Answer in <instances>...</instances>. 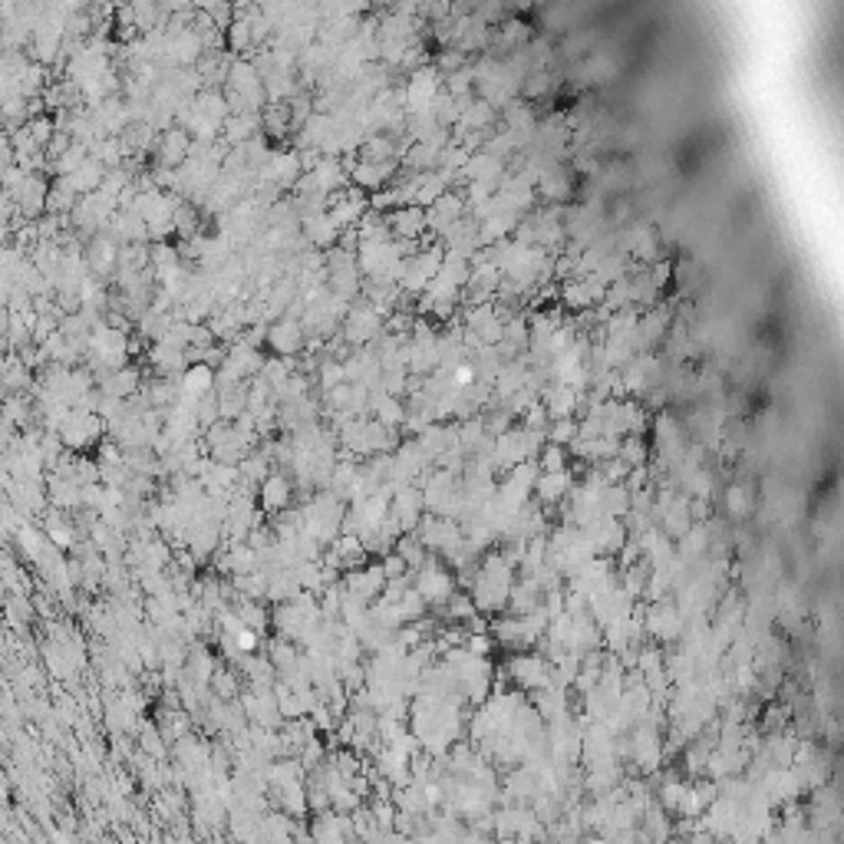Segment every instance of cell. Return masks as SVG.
<instances>
[{"label": "cell", "instance_id": "8992f818", "mask_svg": "<svg viewBox=\"0 0 844 844\" xmlns=\"http://www.w3.org/2000/svg\"><path fill=\"white\" fill-rule=\"evenodd\" d=\"M439 93H442V76H439V70L432 63H422V67L409 73V80L403 83V110H406V116L409 112L429 110V106L436 102Z\"/></svg>", "mask_w": 844, "mask_h": 844}, {"label": "cell", "instance_id": "5b68a950", "mask_svg": "<svg viewBox=\"0 0 844 844\" xmlns=\"http://www.w3.org/2000/svg\"><path fill=\"white\" fill-rule=\"evenodd\" d=\"M640 620H644V634L653 636L660 646L680 644V636H683V630H686V617L680 614V607L673 604V597L656 600V604H644Z\"/></svg>", "mask_w": 844, "mask_h": 844}, {"label": "cell", "instance_id": "8fae6325", "mask_svg": "<svg viewBox=\"0 0 844 844\" xmlns=\"http://www.w3.org/2000/svg\"><path fill=\"white\" fill-rule=\"evenodd\" d=\"M290 498H294V482H290V475H284V472H271L258 485V508L268 511V515L288 511Z\"/></svg>", "mask_w": 844, "mask_h": 844}, {"label": "cell", "instance_id": "7402d4cb", "mask_svg": "<svg viewBox=\"0 0 844 844\" xmlns=\"http://www.w3.org/2000/svg\"><path fill=\"white\" fill-rule=\"evenodd\" d=\"M535 462H537V468H541V472H567V468H571V456H567V449L551 446V442H547V446L537 452Z\"/></svg>", "mask_w": 844, "mask_h": 844}, {"label": "cell", "instance_id": "cb8c5ba5", "mask_svg": "<svg viewBox=\"0 0 844 844\" xmlns=\"http://www.w3.org/2000/svg\"><path fill=\"white\" fill-rule=\"evenodd\" d=\"M666 844H686V841H673V838H670V841H666Z\"/></svg>", "mask_w": 844, "mask_h": 844}, {"label": "cell", "instance_id": "ffe728a7", "mask_svg": "<svg viewBox=\"0 0 844 844\" xmlns=\"http://www.w3.org/2000/svg\"><path fill=\"white\" fill-rule=\"evenodd\" d=\"M478 617L475 604H472V597H468V591H462L458 587L456 594L446 600V620L449 624H458V626H468L472 620Z\"/></svg>", "mask_w": 844, "mask_h": 844}, {"label": "cell", "instance_id": "ac0fdd59", "mask_svg": "<svg viewBox=\"0 0 844 844\" xmlns=\"http://www.w3.org/2000/svg\"><path fill=\"white\" fill-rule=\"evenodd\" d=\"M225 40H228V50H235V53H248L251 47H254L248 7H235V17H231L228 31H225Z\"/></svg>", "mask_w": 844, "mask_h": 844}, {"label": "cell", "instance_id": "603a6c76", "mask_svg": "<svg viewBox=\"0 0 844 844\" xmlns=\"http://www.w3.org/2000/svg\"><path fill=\"white\" fill-rule=\"evenodd\" d=\"M577 439V419H557L547 426V442L561 449H571V442Z\"/></svg>", "mask_w": 844, "mask_h": 844}, {"label": "cell", "instance_id": "3957f363", "mask_svg": "<svg viewBox=\"0 0 844 844\" xmlns=\"http://www.w3.org/2000/svg\"><path fill=\"white\" fill-rule=\"evenodd\" d=\"M505 680L511 686H515L518 693H528L535 696L537 689H545V686H551V663H547V656L535 653V650H525V653H511L505 660Z\"/></svg>", "mask_w": 844, "mask_h": 844}, {"label": "cell", "instance_id": "30bf717a", "mask_svg": "<svg viewBox=\"0 0 844 844\" xmlns=\"http://www.w3.org/2000/svg\"><path fill=\"white\" fill-rule=\"evenodd\" d=\"M120 241L112 238L110 231H100V235H93L90 248L83 251V261H86V268H90V274L96 280H106V278H116V264H120Z\"/></svg>", "mask_w": 844, "mask_h": 844}, {"label": "cell", "instance_id": "7a4b0ae2", "mask_svg": "<svg viewBox=\"0 0 844 844\" xmlns=\"http://www.w3.org/2000/svg\"><path fill=\"white\" fill-rule=\"evenodd\" d=\"M409 581H413V591L422 597V604L432 607V610L446 607L449 597L458 591L456 574H452V571H449V567L442 564L439 557H429V561L419 567V571H413V574H409Z\"/></svg>", "mask_w": 844, "mask_h": 844}, {"label": "cell", "instance_id": "6da1fadb", "mask_svg": "<svg viewBox=\"0 0 844 844\" xmlns=\"http://www.w3.org/2000/svg\"><path fill=\"white\" fill-rule=\"evenodd\" d=\"M515 581H518V567L511 564L502 551H485V555L475 561L472 574L466 577V587H462V591H468L478 614L495 617L508 607V597H511Z\"/></svg>", "mask_w": 844, "mask_h": 844}, {"label": "cell", "instance_id": "2e32d148", "mask_svg": "<svg viewBox=\"0 0 844 844\" xmlns=\"http://www.w3.org/2000/svg\"><path fill=\"white\" fill-rule=\"evenodd\" d=\"M225 132V146H244L248 139L261 136V116L258 112H238V116H228V122L221 126Z\"/></svg>", "mask_w": 844, "mask_h": 844}, {"label": "cell", "instance_id": "52a82bcc", "mask_svg": "<svg viewBox=\"0 0 844 844\" xmlns=\"http://www.w3.org/2000/svg\"><path fill=\"white\" fill-rule=\"evenodd\" d=\"M466 215H468V205H466V199H462V189H449L442 199H436L426 209V235L442 238V235H446L458 218H466Z\"/></svg>", "mask_w": 844, "mask_h": 844}, {"label": "cell", "instance_id": "e0dca14e", "mask_svg": "<svg viewBox=\"0 0 844 844\" xmlns=\"http://www.w3.org/2000/svg\"><path fill=\"white\" fill-rule=\"evenodd\" d=\"M723 502H725V515L733 518V521H745V518L755 511V495L752 488L742 485V482H733V485L723 492Z\"/></svg>", "mask_w": 844, "mask_h": 844}, {"label": "cell", "instance_id": "44dd1931", "mask_svg": "<svg viewBox=\"0 0 844 844\" xmlns=\"http://www.w3.org/2000/svg\"><path fill=\"white\" fill-rule=\"evenodd\" d=\"M617 458H620L626 468H644L646 462H650L646 439L644 436H624L620 439V449H617Z\"/></svg>", "mask_w": 844, "mask_h": 844}, {"label": "cell", "instance_id": "5bb4252c", "mask_svg": "<svg viewBox=\"0 0 844 844\" xmlns=\"http://www.w3.org/2000/svg\"><path fill=\"white\" fill-rule=\"evenodd\" d=\"M386 225L393 231L396 241H413V244H422L426 238V211L409 205V209H396L386 215Z\"/></svg>", "mask_w": 844, "mask_h": 844}, {"label": "cell", "instance_id": "9c48e42d", "mask_svg": "<svg viewBox=\"0 0 844 844\" xmlns=\"http://www.w3.org/2000/svg\"><path fill=\"white\" fill-rule=\"evenodd\" d=\"M264 340H268L271 353L284 360H298L300 353H304V347H307V333L300 327V320H294V317L274 320L268 327V333H264Z\"/></svg>", "mask_w": 844, "mask_h": 844}, {"label": "cell", "instance_id": "277c9868", "mask_svg": "<svg viewBox=\"0 0 844 844\" xmlns=\"http://www.w3.org/2000/svg\"><path fill=\"white\" fill-rule=\"evenodd\" d=\"M413 535L419 537V545L426 547V555L439 557L442 564L462 547V528H458V521H452V518L422 515V521H419V528Z\"/></svg>", "mask_w": 844, "mask_h": 844}, {"label": "cell", "instance_id": "d6986e66", "mask_svg": "<svg viewBox=\"0 0 844 844\" xmlns=\"http://www.w3.org/2000/svg\"><path fill=\"white\" fill-rule=\"evenodd\" d=\"M557 86V80L551 76V70H531L521 83V100L525 102H541L551 96V90Z\"/></svg>", "mask_w": 844, "mask_h": 844}, {"label": "cell", "instance_id": "ba28073f", "mask_svg": "<svg viewBox=\"0 0 844 844\" xmlns=\"http://www.w3.org/2000/svg\"><path fill=\"white\" fill-rule=\"evenodd\" d=\"M106 432L102 429V419L96 416V413H80V409H73L70 419L60 426V442L67 449H73V452H80V449H90L93 442H100V436Z\"/></svg>", "mask_w": 844, "mask_h": 844}, {"label": "cell", "instance_id": "7c38bea8", "mask_svg": "<svg viewBox=\"0 0 844 844\" xmlns=\"http://www.w3.org/2000/svg\"><path fill=\"white\" fill-rule=\"evenodd\" d=\"M191 149V136L179 126L159 132V142H155V159H159V169H182L185 159H189Z\"/></svg>", "mask_w": 844, "mask_h": 844}, {"label": "cell", "instance_id": "4fadbf2b", "mask_svg": "<svg viewBox=\"0 0 844 844\" xmlns=\"http://www.w3.org/2000/svg\"><path fill=\"white\" fill-rule=\"evenodd\" d=\"M537 195L545 201H551V205H557V209H564L567 201L574 199V175H571L561 162H555V165L545 169V175L537 179Z\"/></svg>", "mask_w": 844, "mask_h": 844}, {"label": "cell", "instance_id": "9a60e30c", "mask_svg": "<svg viewBox=\"0 0 844 844\" xmlns=\"http://www.w3.org/2000/svg\"><path fill=\"white\" fill-rule=\"evenodd\" d=\"M571 488H574V468H567V472H541L531 498H537L541 508H551L557 502H564L571 495Z\"/></svg>", "mask_w": 844, "mask_h": 844}]
</instances>
